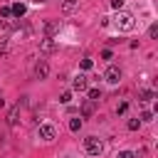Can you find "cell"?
Instances as JSON below:
<instances>
[{"instance_id":"cell-18","label":"cell","mask_w":158,"mask_h":158,"mask_svg":"<svg viewBox=\"0 0 158 158\" xmlns=\"http://www.w3.org/2000/svg\"><path fill=\"white\" fill-rule=\"evenodd\" d=\"M12 27H15V25H12V22H7V20H2V22H0V30H5V32H10Z\"/></svg>"},{"instance_id":"cell-28","label":"cell","mask_w":158,"mask_h":158,"mask_svg":"<svg viewBox=\"0 0 158 158\" xmlns=\"http://www.w3.org/2000/svg\"><path fill=\"white\" fill-rule=\"evenodd\" d=\"M37 2H47V0H37Z\"/></svg>"},{"instance_id":"cell-8","label":"cell","mask_w":158,"mask_h":158,"mask_svg":"<svg viewBox=\"0 0 158 158\" xmlns=\"http://www.w3.org/2000/svg\"><path fill=\"white\" fill-rule=\"evenodd\" d=\"M17 116H20V101H17V104L7 111V123H10V126H17V121H20Z\"/></svg>"},{"instance_id":"cell-13","label":"cell","mask_w":158,"mask_h":158,"mask_svg":"<svg viewBox=\"0 0 158 158\" xmlns=\"http://www.w3.org/2000/svg\"><path fill=\"white\" fill-rule=\"evenodd\" d=\"M89 99H91V101H99V99H101V91H99V89H89Z\"/></svg>"},{"instance_id":"cell-11","label":"cell","mask_w":158,"mask_h":158,"mask_svg":"<svg viewBox=\"0 0 158 158\" xmlns=\"http://www.w3.org/2000/svg\"><path fill=\"white\" fill-rule=\"evenodd\" d=\"M10 10H12V15H17V17H22V15H25V12H27V7H25V5H22V2H15V5H12V7H10Z\"/></svg>"},{"instance_id":"cell-3","label":"cell","mask_w":158,"mask_h":158,"mask_svg":"<svg viewBox=\"0 0 158 158\" xmlns=\"http://www.w3.org/2000/svg\"><path fill=\"white\" fill-rule=\"evenodd\" d=\"M54 136H57L54 123H42V126H40V138H42V141H52Z\"/></svg>"},{"instance_id":"cell-4","label":"cell","mask_w":158,"mask_h":158,"mask_svg":"<svg viewBox=\"0 0 158 158\" xmlns=\"http://www.w3.org/2000/svg\"><path fill=\"white\" fill-rule=\"evenodd\" d=\"M104 79H106L109 84H118V81H121V69L111 64V67L106 69V74H104Z\"/></svg>"},{"instance_id":"cell-24","label":"cell","mask_w":158,"mask_h":158,"mask_svg":"<svg viewBox=\"0 0 158 158\" xmlns=\"http://www.w3.org/2000/svg\"><path fill=\"white\" fill-rule=\"evenodd\" d=\"M121 5H123V0H111V7H114V10H118Z\"/></svg>"},{"instance_id":"cell-6","label":"cell","mask_w":158,"mask_h":158,"mask_svg":"<svg viewBox=\"0 0 158 158\" xmlns=\"http://www.w3.org/2000/svg\"><path fill=\"white\" fill-rule=\"evenodd\" d=\"M57 49V42L52 40V37H44V40H40V52H44V54H52Z\"/></svg>"},{"instance_id":"cell-12","label":"cell","mask_w":158,"mask_h":158,"mask_svg":"<svg viewBox=\"0 0 158 158\" xmlns=\"http://www.w3.org/2000/svg\"><path fill=\"white\" fill-rule=\"evenodd\" d=\"M151 99H153V91H151V89H143V91H141V101L146 104V101H151Z\"/></svg>"},{"instance_id":"cell-7","label":"cell","mask_w":158,"mask_h":158,"mask_svg":"<svg viewBox=\"0 0 158 158\" xmlns=\"http://www.w3.org/2000/svg\"><path fill=\"white\" fill-rule=\"evenodd\" d=\"M72 86H74L77 91H86V89H89V81H86V77H84V74H77Z\"/></svg>"},{"instance_id":"cell-22","label":"cell","mask_w":158,"mask_h":158,"mask_svg":"<svg viewBox=\"0 0 158 158\" xmlns=\"http://www.w3.org/2000/svg\"><path fill=\"white\" fill-rule=\"evenodd\" d=\"M81 69H91V59H81Z\"/></svg>"},{"instance_id":"cell-16","label":"cell","mask_w":158,"mask_h":158,"mask_svg":"<svg viewBox=\"0 0 158 158\" xmlns=\"http://www.w3.org/2000/svg\"><path fill=\"white\" fill-rule=\"evenodd\" d=\"M74 5H77V0H64V12H72Z\"/></svg>"},{"instance_id":"cell-15","label":"cell","mask_w":158,"mask_h":158,"mask_svg":"<svg viewBox=\"0 0 158 158\" xmlns=\"http://www.w3.org/2000/svg\"><path fill=\"white\" fill-rule=\"evenodd\" d=\"M138 126H141V118H128V128L131 131H136Z\"/></svg>"},{"instance_id":"cell-20","label":"cell","mask_w":158,"mask_h":158,"mask_svg":"<svg viewBox=\"0 0 158 158\" xmlns=\"http://www.w3.org/2000/svg\"><path fill=\"white\" fill-rule=\"evenodd\" d=\"M141 121H153V114H151V111H143V114H141Z\"/></svg>"},{"instance_id":"cell-2","label":"cell","mask_w":158,"mask_h":158,"mask_svg":"<svg viewBox=\"0 0 158 158\" xmlns=\"http://www.w3.org/2000/svg\"><path fill=\"white\" fill-rule=\"evenodd\" d=\"M84 151H86L89 156H101V153H104V143H101L96 136H86V138H84Z\"/></svg>"},{"instance_id":"cell-26","label":"cell","mask_w":158,"mask_h":158,"mask_svg":"<svg viewBox=\"0 0 158 158\" xmlns=\"http://www.w3.org/2000/svg\"><path fill=\"white\" fill-rule=\"evenodd\" d=\"M101 57H104V59H111L114 54H111V49H104V52H101Z\"/></svg>"},{"instance_id":"cell-21","label":"cell","mask_w":158,"mask_h":158,"mask_svg":"<svg viewBox=\"0 0 158 158\" xmlns=\"http://www.w3.org/2000/svg\"><path fill=\"white\" fill-rule=\"evenodd\" d=\"M0 15H2V17H10V15H12V10H10V7H7V5H5V7H2V10H0Z\"/></svg>"},{"instance_id":"cell-25","label":"cell","mask_w":158,"mask_h":158,"mask_svg":"<svg viewBox=\"0 0 158 158\" xmlns=\"http://www.w3.org/2000/svg\"><path fill=\"white\" fill-rule=\"evenodd\" d=\"M148 35H151V37H156V35H158V27H156V25H151V30H148Z\"/></svg>"},{"instance_id":"cell-19","label":"cell","mask_w":158,"mask_h":158,"mask_svg":"<svg viewBox=\"0 0 158 158\" xmlns=\"http://www.w3.org/2000/svg\"><path fill=\"white\" fill-rule=\"evenodd\" d=\"M116 158H136V156H133L131 151H118V156H116Z\"/></svg>"},{"instance_id":"cell-10","label":"cell","mask_w":158,"mask_h":158,"mask_svg":"<svg viewBox=\"0 0 158 158\" xmlns=\"http://www.w3.org/2000/svg\"><path fill=\"white\" fill-rule=\"evenodd\" d=\"M94 104H96V101H91V99L81 101V114H84V116H91V114H94Z\"/></svg>"},{"instance_id":"cell-17","label":"cell","mask_w":158,"mask_h":158,"mask_svg":"<svg viewBox=\"0 0 158 158\" xmlns=\"http://www.w3.org/2000/svg\"><path fill=\"white\" fill-rule=\"evenodd\" d=\"M59 101H62V104H69V101H72V91H64V94L59 96Z\"/></svg>"},{"instance_id":"cell-14","label":"cell","mask_w":158,"mask_h":158,"mask_svg":"<svg viewBox=\"0 0 158 158\" xmlns=\"http://www.w3.org/2000/svg\"><path fill=\"white\" fill-rule=\"evenodd\" d=\"M69 128H72V131H79V128H81V118H72V121H69Z\"/></svg>"},{"instance_id":"cell-9","label":"cell","mask_w":158,"mask_h":158,"mask_svg":"<svg viewBox=\"0 0 158 158\" xmlns=\"http://www.w3.org/2000/svg\"><path fill=\"white\" fill-rule=\"evenodd\" d=\"M57 32H59V22H54V20L44 22V37H54Z\"/></svg>"},{"instance_id":"cell-23","label":"cell","mask_w":158,"mask_h":158,"mask_svg":"<svg viewBox=\"0 0 158 158\" xmlns=\"http://www.w3.org/2000/svg\"><path fill=\"white\" fill-rule=\"evenodd\" d=\"M126 109H128V104L123 101V104H118V109H116V111H118V114H126Z\"/></svg>"},{"instance_id":"cell-27","label":"cell","mask_w":158,"mask_h":158,"mask_svg":"<svg viewBox=\"0 0 158 158\" xmlns=\"http://www.w3.org/2000/svg\"><path fill=\"white\" fill-rule=\"evenodd\" d=\"M62 158H74V156H62Z\"/></svg>"},{"instance_id":"cell-1","label":"cell","mask_w":158,"mask_h":158,"mask_svg":"<svg viewBox=\"0 0 158 158\" xmlns=\"http://www.w3.org/2000/svg\"><path fill=\"white\" fill-rule=\"evenodd\" d=\"M133 27H136V20H133L131 12H116V17H114V30L116 32H131Z\"/></svg>"},{"instance_id":"cell-5","label":"cell","mask_w":158,"mask_h":158,"mask_svg":"<svg viewBox=\"0 0 158 158\" xmlns=\"http://www.w3.org/2000/svg\"><path fill=\"white\" fill-rule=\"evenodd\" d=\"M47 74H49V64H47V59H40L35 64V79H44Z\"/></svg>"}]
</instances>
